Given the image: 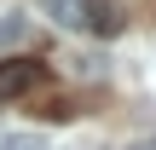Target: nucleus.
Listing matches in <instances>:
<instances>
[{
	"label": "nucleus",
	"mask_w": 156,
	"mask_h": 150,
	"mask_svg": "<svg viewBox=\"0 0 156 150\" xmlns=\"http://www.w3.org/2000/svg\"><path fill=\"white\" fill-rule=\"evenodd\" d=\"M41 81H46V69H41L35 58H0V104H12V98L35 92Z\"/></svg>",
	"instance_id": "nucleus-1"
},
{
	"label": "nucleus",
	"mask_w": 156,
	"mask_h": 150,
	"mask_svg": "<svg viewBox=\"0 0 156 150\" xmlns=\"http://www.w3.org/2000/svg\"><path fill=\"white\" fill-rule=\"evenodd\" d=\"M46 17L58 29H87L93 23V0H46Z\"/></svg>",
	"instance_id": "nucleus-2"
},
{
	"label": "nucleus",
	"mask_w": 156,
	"mask_h": 150,
	"mask_svg": "<svg viewBox=\"0 0 156 150\" xmlns=\"http://www.w3.org/2000/svg\"><path fill=\"white\" fill-rule=\"evenodd\" d=\"M23 40H29V17L23 12H0V52H12Z\"/></svg>",
	"instance_id": "nucleus-3"
},
{
	"label": "nucleus",
	"mask_w": 156,
	"mask_h": 150,
	"mask_svg": "<svg viewBox=\"0 0 156 150\" xmlns=\"http://www.w3.org/2000/svg\"><path fill=\"white\" fill-rule=\"evenodd\" d=\"M0 150H46L41 133H0Z\"/></svg>",
	"instance_id": "nucleus-4"
},
{
	"label": "nucleus",
	"mask_w": 156,
	"mask_h": 150,
	"mask_svg": "<svg viewBox=\"0 0 156 150\" xmlns=\"http://www.w3.org/2000/svg\"><path fill=\"white\" fill-rule=\"evenodd\" d=\"M93 29H98V35H116V29H122V17H116V12H98V6H93Z\"/></svg>",
	"instance_id": "nucleus-5"
},
{
	"label": "nucleus",
	"mask_w": 156,
	"mask_h": 150,
	"mask_svg": "<svg viewBox=\"0 0 156 150\" xmlns=\"http://www.w3.org/2000/svg\"><path fill=\"white\" fill-rule=\"evenodd\" d=\"M127 150H156V139H133V145H127Z\"/></svg>",
	"instance_id": "nucleus-6"
}]
</instances>
